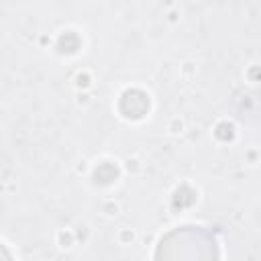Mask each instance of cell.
Masks as SVG:
<instances>
[{
	"label": "cell",
	"instance_id": "1",
	"mask_svg": "<svg viewBox=\"0 0 261 261\" xmlns=\"http://www.w3.org/2000/svg\"><path fill=\"white\" fill-rule=\"evenodd\" d=\"M155 261H218V243L204 226H179L159 241Z\"/></svg>",
	"mask_w": 261,
	"mask_h": 261
}]
</instances>
